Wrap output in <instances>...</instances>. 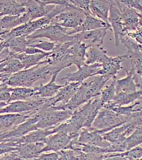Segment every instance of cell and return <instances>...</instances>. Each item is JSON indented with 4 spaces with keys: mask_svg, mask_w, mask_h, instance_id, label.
Masks as SVG:
<instances>
[{
    "mask_svg": "<svg viewBox=\"0 0 142 160\" xmlns=\"http://www.w3.org/2000/svg\"><path fill=\"white\" fill-rule=\"evenodd\" d=\"M48 75L51 76V66L47 64L44 59L37 65L13 74L8 84L12 87L32 88L37 81L46 79Z\"/></svg>",
    "mask_w": 142,
    "mask_h": 160,
    "instance_id": "1",
    "label": "cell"
},
{
    "mask_svg": "<svg viewBox=\"0 0 142 160\" xmlns=\"http://www.w3.org/2000/svg\"><path fill=\"white\" fill-rule=\"evenodd\" d=\"M100 109L93 122L92 127L99 130L101 134L129 122L133 117L120 114L111 109Z\"/></svg>",
    "mask_w": 142,
    "mask_h": 160,
    "instance_id": "2",
    "label": "cell"
},
{
    "mask_svg": "<svg viewBox=\"0 0 142 160\" xmlns=\"http://www.w3.org/2000/svg\"><path fill=\"white\" fill-rule=\"evenodd\" d=\"M69 29L61 26L49 24L37 29L27 38L33 40L46 38L56 44L62 43L75 40L73 35L68 34Z\"/></svg>",
    "mask_w": 142,
    "mask_h": 160,
    "instance_id": "3",
    "label": "cell"
},
{
    "mask_svg": "<svg viewBox=\"0 0 142 160\" xmlns=\"http://www.w3.org/2000/svg\"><path fill=\"white\" fill-rule=\"evenodd\" d=\"M73 112L69 110H55L54 106L48 108L37 122L38 129H52L71 118Z\"/></svg>",
    "mask_w": 142,
    "mask_h": 160,
    "instance_id": "4",
    "label": "cell"
},
{
    "mask_svg": "<svg viewBox=\"0 0 142 160\" xmlns=\"http://www.w3.org/2000/svg\"><path fill=\"white\" fill-rule=\"evenodd\" d=\"M86 15L79 10L69 8L55 17L51 20L50 24L61 26L67 28H74L82 24Z\"/></svg>",
    "mask_w": 142,
    "mask_h": 160,
    "instance_id": "5",
    "label": "cell"
},
{
    "mask_svg": "<svg viewBox=\"0 0 142 160\" xmlns=\"http://www.w3.org/2000/svg\"><path fill=\"white\" fill-rule=\"evenodd\" d=\"M46 99L29 100H17L10 102L0 108V114L6 113H22L28 112H38L43 108Z\"/></svg>",
    "mask_w": 142,
    "mask_h": 160,
    "instance_id": "6",
    "label": "cell"
},
{
    "mask_svg": "<svg viewBox=\"0 0 142 160\" xmlns=\"http://www.w3.org/2000/svg\"><path fill=\"white\" fill-rule=\"evenodd\" d=\"M137 127L136 118H133L129 122L104 133L102 136L105 140L111 144H121L123 143L127 137L135 131Z\"/></svg>",
    "mask_w": 142,
    "mask_h": 160,
    "instance_id": "7",
    "label": "cell"
},
{
    "mask_svg": "<svg viewBox=\"0 0 142 160\" xmlns=\"http://www.w3.org/2000/svg\"><path fill=\"white\" fill-rule=\"evenodd\" d=\"M76 139L69 135L65 131H59L48 137L45 144L46 145L42 149L41 153L48 152H59L68 149L72 140Z\"/></svg>",
    "mask_w": 142,
    "mask_h": 160,
    "instance_id": "8",
    "label": "cell"
},
{
    "mask_svg": "<svg viewBox=\"0 0 142 160\" xmlns=\"http://www.w3.org/2000/svg\"><path fill=\"white\" fill-rule=\"evenodd\" d=\"M82 83L79 82H65L64 86L60 88L54 96L46 99V104L49 108L56 105H65L69 102Z\"/></svg>",
    "mask_w": 142,
    "mask_h": 160,
    "instance_id": "9",
    "label": "cell"
},
{
    "mask_svg": "<svg viewBox=\"0 0 142 160\" xmlns=\"http://www.w3.org/2000/svg\"><path fill=\"white\" fill-rule=\"evenodd\" d=\"M109 22L111 26V32L114 34L115 46L118 47L120 44L121 40L127 35V33L124 29L120 10L113 1L111 2Z\"/></svg>",
    "mask_w": 142,
    "mask_h": 160,
    "instance_id": "10",
    "label": "cell"
},
{
    "mask_svg": "<svg viewBox=\"0 0 142 160\" xmlns=\"http://www.w3.org/2000/svg\"><path fill=\"white\" fill-rule=\"evenodd\" d=\"M77 140L82 144L108 148L111 152L110 149L111 144L103 138L99 130L93 127L83 128L80 131Z\"/></svg>",
    "mask_w": 142,
    "mask_h": 160,
    "instance_id": "11",
    "label": "cell"
},
{
    "mask_svg": "<svg viewBox=\"0 0 142 160\" xmlns=\"http://www.w3.org/2000/svg\"><path fill=\"white\" fill-rule=\"evenodd\" d=\"M89 46L84 42L75 41L68 49L65 62L69 68L73 65L80 68L85 63V55Z\"/></svg>",
    "mask_w": 142,
    "mask_h": 160,
    "instance_id": "12",
    "label": "cell"
},
{
    "mask_svg": "<svg viewBox=\"0 0 142 160\" xmlns=\"http://www.w3.org/2000/svg\"><path fill=\"white\" fill-rule=\"evenodd\" d=\"M102 68V64L95 63L91 65L84 64L80 68H78V71L66 74L61 80L66 82H79L83 83L88 78L96 75L97 72Z\"/></svg>",
    "mask_w": 142,
    "mask_h": 160,
    "instance_id": "13",
    "label": "cell"
},
{
    "mask_svg": "<svg viewBox=\"0 0 142 160\" xmlns=\"http://www.w3.org/2000/svg\"><path fill=\"white\" fill-rule=\"evenodd\" d=\"M128 60L127 54L119 55L115 57L109 56L102 64V68L97 72L96 75H103L111 79L117 77L118 73L123 69L121 63Z\"/></svg>",
    "mask_w": 142,
    "mask_h": 160,
    "instance_id": "14",
    "label": "cell"
},
{
    "mask_svg": "<svg viewBox=\"0 0 142 160\" xmlns=\"http://www.w3.org/2000/svg\"><path fill=\"white\" fill-rule=\"evenodd\" d=\"M35 113V112H28L0 114V131L4 132L13 130L32 117Z\"/></svg>",
    "mask_w": 142,
    "mask_h": 160,
    "instance_id": "15",
    "label": "cell"
},
{
    "mask_svg": "<svg viewBox=\"0 0 142 160\" xmlns=\"http://www.w3.org/2000/svg\"><path fill=\"white\" fill-rule=\"evenodd\" d=\"M107 28H102L91 31H84L73 35L77 41L84 42L88 46H102L104 43V38L107 34Z\"/></svg>",
    "mask_w": 142,
    "mask_h": 160,
    "instance_id": "16",
    "label": "cell"
},
{
    "mask_svg": "<svg viewBox=\"0 0 142 160\" xmlns=\"http://www.w3.org/2000/svg\"><path fill=\"white\" fill-rule=\"evenodd\" d=\"M114 3L120 10L124 29L127 34L129 32H134L138 29L139 28V12L134 9L127 7L121 4Z\"/></svg>",
    "mask_w": 142,
    "mask_h": 160,
    "instance_id": "17",
    "label": "cell"
},
{
    "mask_svg": "<svg viewBox=\"0 0 142 160\" xmlns=\"http://www.w3.org/2000/svg\"><path fill=\"white\" fill-rule=\"evenodd\" d=\"M60 72H57L51 75L49 82L46 84H40L38 87L34 88L35 92L33 99L49 98L54 96L64 84L59 85L56 82L57 77ZM32 99V100H33Z\"/></svg>",
    "mask_w": 142,
    "mask_h": 160,
    "instance_id": "18",
    "label": "cell"
},
{
    "mask_svg": "<svg viewBox=\"0 0 142 160\" xmlns=\"http://www.w3.org/2000/svg\"><path fill=\"white\" fill-rule=\"evenodd\" d=\"M126 71V77L121 79H115V87L118 93L135 92L139 89V84L135 77V72L133 68L130 69H124Z\"/></svg>",
    "mask_w": 142,
    "mask_h": 160,
    "instance_id": "19",
    "label": "cell"
},
{
    "mask_svg": "<svg viewBox=\"0 0 142 160\" xmlns=\"http://www.w3.org/2000/svg\"><path fill=\"white\" fill-rule=\"evenodd\" d=\"M45 145L46 144L43 142L22 144L19 146L16 152L20 160H35Z\"/></svg>",
    "mask_w": 142,
    "mask_h": 160,
    "instance_id": "20",
    "label": "cell"
},
{
    "mask_svg": "<svg viewBox=\"0 0 142 160\" xmlns=\"http://www.w3.org/2000/svg\"><path fill=\"white\" fill-rule=\"evenodd\" d=\"M94 77V78L90 81L83 82L85 86V96L87 102L95 97L99 96L106 83L109 80L103 75H96Z\"/></svg>",
    "mask_w": 142,
    "mask_h": 160,
    "instance_id": "21",
    "label": "cell"
},
{
    "mask_svg": "<svg viewBox=\"0 0 142 160\" xmlns=\"http://www.w3.org/2000/svg\"><path fill=\"white\" fill-rule=\"evenodd\" d=\"M104 28H108L111 31V28L109 25L91 15H87L80 26L74 28H69L68 34L72 35L84 31H91Z\"/></svg>",
    "mask_w": 142,
    "mask_h": 160,
    "instance_id": "22",
    "label": "cell"
},
{
    "mask_svg": "<svg viewBox=\"0 0 142 160\" xmlns=\"http://www.w3.org/2000/svg\"><path fill=\"white\" fill-rule=\"evenodd\" d=\"M110 7L111 2L108 0H91L90 4V13L93 16L110 26L109 22Z\"/></svg>",
    "mask_w": 142,
    "mask_h": 160,
    "instance_id": "23",
    "label": "cell"
},
{
    "mask_svg": "<svg viewBox=\"0 0 142 160\" xmlns=\"http://www.w3.org/2000/svg\"><path fill=\"white\" fill-rule=\"evenodd\" d=\"M53 133H55L53 128L52 129H38L31 131L28 133V134L19 138L13 139H14L17 144L19 145L22 144H31L41 142H45L48 137Z\"/></svg>",
    "mask_w": 142,
    "mask_h": 160,
    "instance_id": "24",
    "label": "cell"
},
{
    "mask_svg": "<svg viewBox=\"0 0 142 160\" xmlns=\"http://www.w3.org/2000/svg\"><path fill=\"white\" fill-rule=\"evenodd\" d=\"M34 40L28 39L26 36H21L10 38L4 41V48H8L10 52L15 55L24 52L28 46L33 44Z\"/></svg>",
    "mask_w": 142,
    "mask_h": 160,
    "instance_id": "25",
    "label": "cell"
},
{
    "mask_svg": "<svg viewBox=\"0 0 142 160\" xmlns=\"http://www.w3.org/2000/svg\"><path fill=\"white\" fill-rule=\"evenodd\" d=\"M25 11L24 3H19L16 0H0V17L22 15Z\"/></svg>",
    "mask_w": 142,
    "mask_h": 160,
    "instance_id": "26",
    "label": "cell"
},
{
    "mask_svg": "<svg viewBox=\"0 0 142 160\" xmlns=\"http://www.w3.org/2000/svg\"><path fill=\"white\" fill-rule=\"evenodd\" d=\"M30 21L29 17L25 12L18 16H4L0 19V32L10 31Z\"/></svg>",
    "mask_w": 142,
    "mask_h": 160,
    "instance_id": "27",
    "label": "cell"
},
{
    "mask_svg": "<svg viewBox=\"0 0 142 160\" xmlns=\"http://www.w3.org/2000/svg\"><path fill=\"white\" fill-rule=\"evenodd\" d=\"M24 3L25 13L28 15L31 21L40 18L49 12L46 10V6L38 0H27Z\"/></svg>",
    "mask_w": 142,
    "mask_h": 160,
    "instance_id": "28",
    "label": "cell"
},
{
    "mask_svg": "<svg viewBox=\"0 0 142 160\" xmlns=\"http://www.w3.org/2000/svg\"><path fill=\"white\" fill-rule=\"evenodd\" d=\"M108 57V52L104 48L94 45L90 47L86 51L85 63L87 65L95 63L102 64Z\"/></svg>",
    "mask_w": 142,
    "mask_h": 160,
    "instance_id": "29",
    "label": "cell"
},
{
    "mask_svg": "<svg viewBox=\"0 0 142 160\" xmlns=\"http://www.w3.org/2000/svg\"><path fill=\"white\" fill-rule=\"evenodd\" d=\"M51 52V51L34 55H28L24 52L20 53L15 55L14 58L19 59L24 66L25 69H27L39 64L48 56Z\"/></svg>",
    "mask_w": 142,
    "mask_h": 160,
    "instance_id": "30",
    "label": "cell"
},
{
    "mask_svg": "<svg viewBox=\"0 0 142 160\" xmlns=\"http://www.w3.org/2000/svg\"><path fill=\"white\" fill-rule=\"evenodd\" d=\"M10 102L17 100H32L34 95V88L15 87H10Z\"/></svg>",
    "mask_w": 142,
    "mask_h": 160,
    "instance_id": "31",
    "label": "cell"
},
{
    "mask_svg": "<svg viewBox=\"0 0 142 160\" xmlns=\"http://www.w3.org/2000/svg\"><path fill=\"white\" fill-rule=\"evenodd\" d=\"M128 60L131 64L135 74L140 77V81L139 82V89H142V52L138 50L128 51L127 53Z\"/></svg>",
    "mask_w": 142,
    "mask_h": 160,
    "instance_id": "32",
    "label": "cell"
},
{
    "mask_svg": "<svg viewBox=\"0 0 142 160\" xmlns=\"http://www.w3.org/2000/svg\"><path fill=\"white\" fill-rule=\"evenodd\" d=\"M142 96V89H139L135 92L118 93L113 100L109 102L110 104L116 105L124 106L132 104L138 100Z\"/></svg>",
    "mask_w": 142,
    "mask_h": 160,
    "instance_id": "33",
    "label": "cell"
},
{
    "mask_svg": "<svg viewBox=\"0 0 142 160\" xmlns=\"http://www.w3.org/2000/svg\"><path fill=\"white\" fill-rule=\"evenodd\" d=\"M101 109H102V104L100 102L99 96L95 97L90 99L89 110L83 128H90L92 127L93 122Z\"/></svg>",
    "mask_w": 142,
    "mask_h": 160,
    "instance_id": "34",
    "label": "cell"
},
{
    "mask_svg": "<svg viewBox=\"0 0 142 160\" xmlns=\"http://www.w3.org/2000/svg\"><path fill=\"white\" fill-rule=\"evenodd\" d=\"M117 77H115L112 79V82L109 85L103 89L100 92L99 98L102 102V108L104 104L111 102L113 100L115 95L117 94L116 87H115V79Z\"/></svg>",
    "mask_w": 142,
    "mask_h": 160,
    "instance_id": "35",
    "label": "cell"
},
{
    "mask_svg": "<svg viewBox=\"0 0 142 160\" xmlns=\"http://www.w3.org/2000/svg\"><path fill=\"white\" fill-rule=\"evenodd\" d=\"M124 143L126 151L141 145L142 144V129L136 128L135 131L127 137Z\"/></svg>",
    "mask_w": 142,
    "mask_h": 160,
    "instance_id": "36",
    "label": "cell"
},
{
    "mask_svg": "<svg viewBox=\"0 0 142 160\" xmlns=\"http://www.w3.org/2000/svg\"><path fill=\"white\" fill-rule=\"evenodd\" d=\"M4 73L12 75L25 69L24 66L18 59L13 58L5 62Z\"/></svg>",
    "mask_w": 142,
    "mask_h": 160,
    "instance_id": "37",
    "label": "cell"
},
{
    "mask_svg": "<svg viewBox=\"0 0 142 160\" xmlns=\"http://www.w3.org/2000/svg\"><path fill=\"white\" fill-rule=\"evenodd\" d=\"M19 145L17 144L14 139H10L7 142H0V155L13 151H17Z\"/></svg>",
    "mask_w": 142,
    "mask_h": 160,
    "instance_id": "38",
    "label": "cell"
},
{
    "mask_svg": "<svg viewBox=\"0 0 142 160\" xmlns=\"http://www.w3.org/2000/svg\"><path fill=\"white\" fill-rule=\"evenodd\" d=\"M56 45V43L55 42L36 39V40H35L34 43L28 46H32V47L37 48L39 49L42 50L45 52H51L54 49Z\"/></svg>",
    "mask_w": 142,
    "mask_h": 160,
    "instance_id": "39",
    "label": "cell"
},
{
    "mask_svg": "<svg viewBox=\"0 0 142 160\" xmlns=\"http://www.w3.org/2000/svg\"><path fill=\"white\" fill-rule=\"evenodd\" d=\"M10 102V86L4 85L0 87V107L2 108Z\"/></svg>",
    "mask_w": 142,
    "mask_h": 160,
    "instance_id": "40",
    "label": "cell"
},
{
    "mask_svg": "<svg viewBox=\"0 0 142 160\" xmlns=\"http://www.w3.org/2000/svg\"><path fill=\"white\" fill-rule=\"evenodd\" d=\"M69 2L78 9L85 13L86 15H91L90 4L91 0H69Z\"/></svg>",
    "mask_w": 142,
    "mask_h": 160,
    "instance_id": "41",
    "label": "cell"
},
{
    "mask_svg": "<svg viewBox=\"0 0 142 160\" xmlns=\"http://www.w3.org/2000/svg\"><path fill=\"white\" fill-rule=\"evenodd\" d=\"M113 2L121 4L127 7L130 8L142 13V5L135 0H113Z\"/></svg>",
    "mask_w": 142,
    "mask_h": 160,
    "instance_id": "42",
    "label": "cell"
},
{
    "mask_svg": "<svg viewBox=\"0 0 142 160\" xmlns=\"http://www.w3.org/2000/svg\"><path fill=\"white\" fill-rule=\"evenodd\" d=\"M38 1L44 4L46 6L48 5H55V6L59 5V6L77 9L71 3L69 0H38Z\"/></svg>",
    "mask_w": 142,
    "mask_h": 160,
    "instance_id": "43",
    "label": "cell"
},
{
    "mask_svg": "<svg viewBox=\"0 0 142 160\" xmlns=\"http://www.w3.org/2000/svg\"><path fill=\"white\" fill-rule=\"evenodd\" d=\"M127 35L137 43L142 44V28L139 27L136 31L129 32Z\"/></svg>",
    "mask_w": 142,
    "mask_h": 160,
    "instance_id": "44",
    "label": "cell"
},
{
    "mask_svg": "<svg viewBox=\"0 0 142 160\" xmlns=\"http://www.w3.org/2000/svg\"><path fill=\"white\" fill-rule=\"evenodd\" d=\"M59 153L56 152H53L52 153H41L35 160H59Z\"/></svg>",
    "mask_w": 142,
    "mask_h": 160,
    "instance_id": "45",
    "label": "cell"
},
{
    "mask_svg": "<svg viewBox=\"0 0 142 160\" xmlns=\"http://www.w3.org/2000/svg\"><path fill=\"white\" fill-rule=\"evenodd\" d=\"M24 52L28 55H34V54H38V53H44L47 52L43 51L42 50L39 49L37 48L32 47V46H28Z\"/></svg>",
    "mask_w": 142,
    "mask_h": 160,
    "instance_id": "46",
    "label": "cell"
},
{
    "mask_svg": "<svg viewBox=\"0 0 142 160\" xmlns=\"http://www.w3.org/2000/svg\"><path fill=\"white\" fill-rule=\"evenodd\" d=\"M5 62L0 63V73H4V68L5 67Z\"/></svg>",
    "mask_w": 142,
    "mask_h": 160,
    "instance_id": "47",
    "label": "cell"
},
{
    "mask_svg": "<svg viewBox=\"0 0 142 160\" xmlns=\"http://www.w3.org/2000/svg\"><path fill=\"white\" fill-rule=\"evenodd\" d=\"M6 142L4 137L3 131H0V142Z\"/></svg>",
    "mask_w": 142,
    "mask_h": 160,
    "instance_id": "48",
    "label": "cell"
},
{
    "mask_svg": "<svg viewBox=\"0 0 142 160\" xmlns=\"http://www.w3.org/2000/svg\"><path fill=\"white\" fill-rule=\"evenodd\" d=\"M139 26L142 28V13H139Z\"/></svg>",
    "mask_w": 142,
    "mask_h": 160,
    "instance_id": "49",
    "label": "cell"
},
{
    "mask_svg": "<svg viewBox=\"0 0 142 160\" xmlns=\"http://www.w3.org/2000/svg\"><path fill=\"white\" fill-rule=\"evenodd\" d=\"M8 32H9V31H8V32H0V42H2V41H4L3 38H2V37H1V35H2L3 34H6V33H8Z\"/></svg>",
    "mask_w": 142,
    "mask_h": 160,
    "instance_id": "50",
    "label": "cell"
},
{
    "mask_svg": "<svg viewBox=\"0 0 142 160\" xmlns=\"http://www.w3.org/2000/svg\"><path fill=\"white\" fill-rule=\"evenodd\" d=\"M135 1H137V2H139V3H140V2H141V1H142V0H135Z\"/></svg>",
    "mask_w": 142,
    "mask_h": 160,
    "instance_id": "51",
    "label": "cell"
},
{
    "mask_svg": "<svg viewBox=\"0 0 142 160\" xmlns=\"http://www.w3.org/2000/svg\"><path fill=\"white\" fill-rule=\"evenodd\" d=\"M0 108H1V107H0Z\"/></svg>",
    "mask_w": 142,
    "mask_h": 160,
    "instance_id": "52",
    "label": "cell"
},
{
    "mask_svg": "<svg viewBox=\"0 0 142 160\" xmlns=\"http://www.w3.org/2000/svg\"><path fill=\"white\" fill-rule=\"evenodd\" d=\"M1 52V51H0V52Z\"/></svg>",
    "mask_w": 142,
    "mask_h": 160,
    "instance_id": "53",
    "label": "cell"
}]
</instances>
